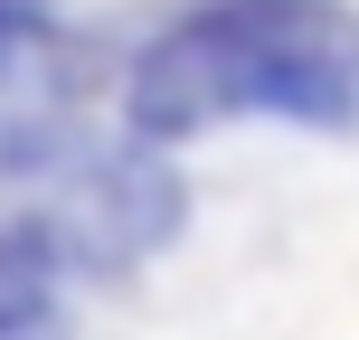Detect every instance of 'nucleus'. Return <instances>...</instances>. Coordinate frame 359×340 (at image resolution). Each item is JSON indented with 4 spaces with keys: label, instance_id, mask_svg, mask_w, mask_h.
Wrapping results in <instances>:
<instances>
[{
    "label": "nucleus",
    "instance_id": "obj_1",
    "mask_svg": "<svg viewBox=\"0 0 359 340\" xmlns=\"http://www.w3.org/2000/svg\"><path fill=\"white\" fill-rule=\"evenodd\" d=\"M142 142H189L236 114L359 123V10L341 0H198L123 76Z\"/></svg>",
    "mask_w": 359,
    "mask_h": 340
},
{
    "label": "nucleus",
    "instance_id": "obj_2",
    "mask_svg": "<svg viewBox=\"0 0 359 340\" xmlns=\"http://www.w3.org/2000/svg\"><path fill=\"white\" fill-rule=\"evenodd\" d=\"M38 48H48L38 0H0V86H19V67H38Z\"/></svg>",
    "mask_w": 359,
    "mask_h": 340
}]
</instances>
